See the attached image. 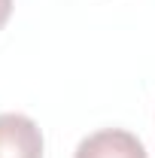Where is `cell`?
<instances>
[{
  "label": "cell",
  "mask_w": 155,
  "mask_h": 158,
  "mask_svg": "<svg viewBox=\"0 0 155 158\" xmlns=\"http://www.w3.org/2000/svg\"><path fill=\"white\" fill-rule=\"evenodd\" d=\"M0 158H43V131L21 113H0Z\"/></svg>",
  "instance_id": "1"
},
{
  "label": "cell",
  "mask_w": 155,
  "mask_h": 158,
  "mask_svg": "<svg viewBox=\"0 0 155 158\" xmlns=\"http://www.w3.org/2000/svg\"><path fill=\"white\" fill-rule=\"evenodd\" d=\"M73 158H149V155H146V146L131 131L103 128L82 140Z\"/></svg>",
  "instance_id": "2"
},
{
  "label": "cell",
  "mask_w": 155,
  "mask_h": 158,
  "mask_svg": "<svg viewBox=\"0 0 155 158\" xmlns=\"http://www.w3.org/2000/svg\"><path fill=\"white\" fill-rule=\"evenodd\" d=\"M9 15H12V0H0V31L9 21Z\"/></svg>",
  "instance_id": "3"
}]
</instances>
